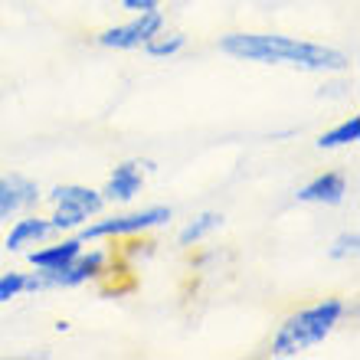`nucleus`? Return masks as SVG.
Masks as SVG:
<instances>
[{"label":"nucleus","instance_id":"4468645a","mask_svg":"<svg viewBox=\"0 0 360 360\" xmlns=\"http://www.w3.org/2000/svg\"><path fill=\"white\" fill-rule=\"evenodd\" d=\"M184 46H187V37H184V33H164V30H161V33L148 39L141 49L151 59H171V56H177Z\"/></svg>","mask_w":360,"mask_h":360},{"label":"nucleus","instance_id":"20e7f679","mask_svg":"<svg viewBox=\"0 0 360 360\" xmlns=\"http://www.w3.org/2000/svg\"><path fill=\"white\" fill-rule=\"evenodd\" d=\"M174 219L171 207H148V210H134V213H118V217H105L86 223L79 229L82 243H98V239H122V236H144L158 226H167Z\"/></svg>","mask_w":360,"mask_h":360},{"label":"nucleus","instance_id":"423d86ee","mask_svg":"<svg viewBox=\"0 0 360 360\" xmlns=\"http://www.w3.org/2000/svg\"><path fill=\"white\" fill-rule=\"evenodd\" d=\"M164 30V13L161 10H148V13H134L128 23L102 30L95 43L105 49H141L151 37H158Z\"/></svg>","mask_w":360,"mask_h":360},{"label":"nucleus","instance_id":"f03ea898","mask_svg":"<svg viewBox=\"0 0 360 360\" xmlns=\"http://www.w3.org/2000/svg\"><path fill=\"white\" fill-rule=\"evenodd\" d=\"M344 314H347V304L341 298H321V302L308 304L302 311L288 314L272 338V357L292 360V357H302V354L314 351L318 344H324L338 331Z\"/></svg>","mask_w":360,"mask_h":360},{"label":"nucleus","instance_id":"ddd939ff","mask_svg":"<svg viewBox=\"0 0 360 360\" xmlns=\"http://www.w3.org/2000/svg\"><path fill=\"white\" fill-rule=\"evenodd\" d=\"M360 141V115H351V118H344L341 124H334L331 131H324L318 138V148L321 151H338V148H351V144Z\"/></svg>","mask_w":360,"mask_h":360},{"label":"nucleus","instance_id":"dca6fc26","mask_svg":"<svg viewBox=\"0 0 360 360\" xmlns=\"http://www.w3.org/2000/svg\"><path fill=\"white\" fill-rule=\"evenodd\" d=\"M360 249V236L357 229H347V233H341V236L331 243V249H328V256L334 259V262H344V259H354Z\"/></svg>","mask_w":360,"mask_h":360},{"label":"nucleus","instance_id":"f3484780","mask_svg":"<svg viewBox=\"0 0 360 360\" xmlns=\"http://www.w3.org/2000/svg\"><path fill=\"white\" fill-rule=\"evenodd\" d=\"M158 7H161V0H122V10H128V13H148Z\"/></svg>","mask_w":360,"mask_h":360},{"label":"nucleus","instance_id":"9b49d317","mask_svg":"<svg viewBox=\"0 0 360 360\" xmlns=\"http://www.w3.org/2000/svg\"><path fill=\"white\" fill-rule=\"evenodd\" d=\"M49 233H53L49 219L37 217V213L30 210V213H20V219H13V226H10L4 246H7V252H23V249H30V246H39Z\"/></svg>","mask_w":360,"mask_h":360},{"label":"nucleus","instance_id":"2eb2a0df","mask_svg":"<svg viewBox=\"0 0 360 360\" xmlns=\"http://www.w3.org/2000/svg\"><path fill=\"white\" fill-rule=\"evenodd\" d=\"M30 295V272H4L0 275V304H10Z\"/></svg>","mask_w":360,"mask_h":360},{"label":"nucleus","instance_id":"0eeeda50","mask_svg":"<svg viewBox=\"0 0 360 360\" xmlns=\"http://www.w3.org/2000/svg\"><path fill=\"white\" fill-rule=\"evenodd\" d=\"M43 190L27 174H0V223L39 207Z\"/></svg>","mask_w":360,"mask_h":360},{"label":"nucleus","instance_id":"f257e3e1","mask_svg":"<svg viewBox=\"0 0 360 360\" xmlns=\"http://www.w3.org/2000/svg\"><path fill=\"white\" fill-rule=\"evenodd\" d=\"M219 53L259 66H285L298 72H344L351 66L347 53L314 39L285 37V33H229L219 39Z\"/></svg>","mask_w":360,"mask_h":360},{"label":"nucleus","instance_id":"9d476101","mask_svg":"<svg viewBox=\"0 0 360 360\" xmlns=\"http://www.w3.org/2000/svg\"><path fill=\"white\" fill-rule=\"evenodd\" d=\"M82 249H86V243L79 236H66V239H59V243H53V246H43V243H39V249H30L27 252V262L37 269V272H59V269H66Z\"/></svg>","mask_w":360,"mask_h":360},{"label":"nucleus","instance_id":"7ed1b4c3","mask_svg":"<svg viewBox=\"0 0 360 360\" xmlns=\"http://www.w3.org/2000/svg\"><path fill=\"white\" fill-rule=\"evenodd\" d=\"M49 207V226L53 233H72V229H82L89 219H95L105 210V197L102 190L82 187V184H56V187L46 193Z\"/></svg>","mask_w":360,"mask_h":360},{"label":"nucleus","instance_id":"6e6552de","mask_svg":"<svg viewBox=\"0 0 360 360\" xmlns=\"http://www.w3.org/2000/svg\"><path fill=\"white\" fill-rule=\"evenodd\" d=\"M144 171H154L148 161H122L105 180V203H131L144 190Z\"/></svg>","mask_w":360,"mask_h":360},{"label":"nucleus","instance_id":"1a4fd4ad","mask_svg":"<svg viewBox=\"0 0 360 360\" xmlns=\"http://www.w3.org/2000/svg\"><path fill=\"white\" fill-rule=\"evenodd\" d=\"M298 203H314V207H341L347 200V177L341 171H328L318 174L314 180H308L298 193H295Z\"/></svg>","mask_w":360,"mask_h":360},{"label":"nucleus","instance_id":"39448f33","mask_svg":"<svg viewBox=\"0 0 360 360\" xmlns=\"http://www.w3.org/2000/svg\"><path fill=\"white\" fill-rule=\"evenodd\" d=\"M108 269V252L105 249H82L66 269L59 272H30V295L49 292V288H79L86 282H95Z\"/></svg>","mask_w":360,"mask_h":360},{"label":"nucleus","instance_id":"f8f14e48","mask_svg":"<svg viewBox=\"0 0 360 360\" xmlns=\"http://www.w3.org/2000/svg\"><path fill=\"white\" fill-rule=\"evenodd\" d=\"M223 226V213H213V210H207V213H200V217H193L187 223V226L177 233V246H197V243H203L207 236H213L217 229Z\"/></svg>","mask_w":360,"mask_h":360}]
</instances>
